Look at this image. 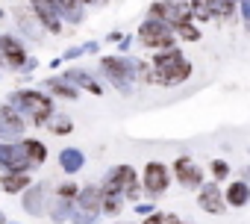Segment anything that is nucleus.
Here are the masks:
<instances>
[{
    "mask_svg": "<svg viewBox=\"0 0 250 224\" xmlns=\"http://www.w3.org/2000/svg\"><path fill=\"white\" fill-rule=\"evenodd\" d=\"M6 103H12L15 109L27 112L30 124H36V127H47L50 118L56 115V106H53L50 94H44V91H39V89H21V91H12V94L6 97Z\"/></svg>",
    "mask_w": 250,
    "mask_h": 224,
    "instance_id": "nucleus-1",
    "label": "nucleus"
},
{
    "mask_svg": "<svg viewBox=\"0 0 250 224\" xmlns=\"http://www.w3.org/2000/svg\"><path fill=\"white\" fill-rule=\"evenodd\" d=\"M153 83L156 86H180L191 77V62L180 53V47L153 53Z\"/></svg>",
    "mask_w": 250,
    "mask_h": 224,
    "instance_id": "nucleus-2",
    "label": "nucleus"
},
{
    "mask_svg": "<svg viewBox=\"0 0 250 224\" xmlns=\"http://www.w3.org/2000/svg\"><path fill=\"white\" fill-rule=\"evenodd\" d=\"M100 71L106 74V80L121 91V94H130L133 83H136V59L115 53V56H100Z\"/></svg>",
    "mask_w": 250,
    "mask_h": 224,
    "instance_id": "nucleus-3",
    "label": "nucleus"
},
{
    "mask_svg": "<svg viewBox=\"0 0 250 224\" xmlns=\"http://www.w3.org/2000/svg\"><path fill=\"white\" fill-rule=\"evenodd\" d=\"M136 42L142 45V47H147V50H153V53H162V50H171V47H177V33H174V27L171 24H162V21H145L142 27H139V36H136Z\"/></svg>",
    "mask_w": 250,
    "mask_h": 224,
    "instance_id": "nucleus-4",
    "label": "nucleus"
},
{
    "mask_svg": "<svg viewBox=\"0 0 250 224\" xmlns=\"http://www.w3.org/2000/svg\"><path fill=\"white\" fill-rule=\"evenodd\" d=\"M171 174H174V171H171L165 162H159V159L145 162V171H142V186H145V192H147L150 198L165 195L168 186H171Z\"/></svg>",
    "mask_w": 250,
    "mask_h": 224,
    "instance_id": "nucleus-5",
    "label": "nucleus"
},
{
    "mask_svg": "<svg viewBox=\"0 0 250 224\" xmlns=\"http://www.w3.org/2000/svg\"><path fill=\"white\" fill-rule=\"evenodd\" d=\"M27 130V118L21 115V109H15L12 103L0 106V142H21Z\"/></svg>",
    "mask_w": 250,
    "mask_h": 224,
    "instance_id": "nucleus-6",
    "label": "nucleus"
},
{
    "mask_svg": "<svg viewBox=\"0 0 250 224\" xmlns=\"http://www.w3.org/2000/svg\"><path fill=\"white\" fill-rule=\"evenodd\" d=\"M133 183H139L136 180V168L133 165H112L109 171H106V177H103V195H124Z\"/></svg>",
    "mask_w": 250,
    "mask_h": 224,
    "instance_id": "nucleus-7",
    "label": "nucleus"
},
{
    "mask_svg": "<svg viewBox=\"0 0 250 224\" xmlns=\"http://www.w3.org/2000/svg\"><path fill=\"white\" fill-rule=\"evenodd\" d=\"M30 9L50 36H62V12L53 6V0H30Z\"/></svg>",
    "mask_w": 250,
    "mask_h": 224,
    "instance_id": "nucleus-8",
    "label": "nucleus"
},
{
    "mask_svg": "<svg viewBox=\"0 0 250 224\" xmlns=\"http://www.w3.org/2000/svg\"><path fill=\"white\" fill-rule=\"evenodd\" d=\"M0 56H3V65H9L12 71H24L27 62H30V56L24 50V42L9 36V33L0 36Z\"/></svg>",
    "mask_w": 250,
    "mask_h": 224,
    "instance_id": "nucleus-9",
    "label": "nucleus"
},
{
    "mask_svg": "<svg viewBox=\"0 0 250 224\" xmlns=\"http://www.w3.org/2000/svg\"><path fill=\"white\" fill-rule=\"evenodd\" d=\"M171 171H174V177H177V183L183 189H200L203 186V168L191 157H177Z\"/></svg>",
    "mask_w": 250,
    "mask_h": 224,
    "instance_id": "nucleus-10",
    "label": "nucleus"
},
{
    "mask_svg": "<svg viewBox=\"0 0 250 224\" xmlns=\"http://www.w3.org/2000/svg\"><path fill=\"white\" fill-rule=\"evenodd\" d=\"M33 162L27 159L21 142H0V171H30Z\"/></svg>",
    "mask_w": 250,
    "mask_h": 224,
    "instance_id": "nucleus-11",
    "label": "nucleus"
},
{
    "mask_svg": "<svg viewBox=\"0 0 250 224\" xmlns=\"http://www.w3.org/2000/svg\"><path fill=\"white\" fill-rule=\"evenodd\" d=\"M224 189L218 186V180H212V183H203L200 189H197V206L203 209V212H209V215H221L224 212Z\"/></svg>",
    "mask_w": 250,
    "mask_h": 224,
    "instance_id": "nucleus-12",
    "label": "nucleus"
},
{
    "mask_svg": "<svg viewBox=\"0 0 250 224\" xmlns=\"http://www.w3.org/2000/svg\"><path fill=\"white\" fill-rule=\"evenodd\" d=\"M47 192H50L47 180H44V183H33V186L24 192V209H27L30 215L47 212Z\"/></svg>",
    "mask_w": 250,
    "mask_h": 224,
    "instance_id": "nucleus-13",
    "label": "nucleus"
},
{
    "mask_svg": "<svg viewBox=\"0 0 250 224\" xmlns=\"http://www.w3.org/2000/svg\"><path fill=\"white\" fill-rule=\"evenodd\" d=\"M30 186H33L30 171H6V174H0V189H3L6 195H24Z\"/></svg>",
    "mask_w": 250,
    "mask_h": 224,
    "instance_id": "nucleus-14",
    "label": "nucleus"
},
{
    "mask_svg": "<svg viewBox=\"0 0 250 224\" xmlns=\"http://www.w3.org/2000/svg\"><path fill=\"white\" fill-rule=\"evenodd\" d=\"M62 77H65L68 83H74L77 89H85V91H91V94H97V97L106 91V89H103V86H100L88 71H83V68H65V74H62Z\"/></svg>",
    "mask_w": 250,
    "mask_h": 224,
    "instance_id": "nucleus-15",
    "label": "nucleus"
},
{
    "mask_svg": "<svg viewBox=\"0 0 250 224\" xmlns=\"http://www.w3.org/2000/svg\"><path fill=\"white\" fill-rule=\"evenodd\" d=\"M224 201H227V206H247V203H250V183H247V180H232V183H227Z\"/></svg>",
    "mask_w": 250,
    "mask_h": 224,
    "instance_id": "nucleus-16",
    "label": "nucleus"
},
{
    "mask_svg": "<svg viewBox=\"0 0 250 224\" xmlns=\"http://www.w3.org/2000/svg\"><path fill=\"white\" fill-rule=\"evenodd\" d=\"M83 165H85V154L80 148H62L59 151V168L65 174H77V171H83Z\"/></svg>",
    "mask_w": 250,
    "mask_h": 224,
    "instance_id": "nucleus-17",
    "label": "nucleus"
},
{
    "mask_svg": "<svg viewBox=\"0 0 250 224\" xmlns=\"http://www.w3.org/2000/svg\"><path fill=\"white\" fill-rule=\"evenodd\" d=\"M100 203H103V189L100 186H83L80 195H77V206L85 209V212H100Z\"/></svg>",
    "mask_w": 250,
    "mask_h": 224,
    "instance_id": "nucleus-18",
    "label": "nucleus"
},
{
    "mask_svg": "<svg viewBox=\"0 0 250 224\" xmlns=\"http://www.w3.org/2000/svg\"><path fill=\"white\" fill-rule=\"evenodd\" d=\"M15 21H18V27H21V33H24L27 39H33V42H39V36L44 33V27L39 24V18H36L33 12H24V9H15Z\"/></svg>",
    "mask_w": 250,
    "mask_h": 224,
    "instance_id": "nucleus-19",
    "label": "nucleus"
},
{
    "mask_svg": "<svg viewBox=\"0 0 250 224\" xmlns=\"http://www.w3.org/2000/svg\"><path fill=\"white\" fill-rule=\"evenodd\" d=\"M21 148H24L27 159L33 162V168H39V165H44V162H47V145H44V142H39V139L27 136V139H21Z\"/></svg>",
    "mask_w": 250,
    "mask_h": 224,
    "instance_id": "nucleus-20",
    "label": "nucleus"
},
{
    "mask_svg": "<svg viewBox=\"0 0 250 224\" xmlns=\"http://www.w3.org/2000/svg\"><path fill=\"white\" fill-rule=\"evenodd\" d=\"M44 89H50V94L65 97V100H77V97H80V89H77L74 83H68L65 77H50V80H44Z\"/></svg>",
    "mask_w": 250,
    "mask_h": 224,
    "instance_id": "nucleus-21",
    "label": "nucleus"
},
{
    "mask_svg": "<svg viewBox=\"0 0 250 224\" xmlns=\"http://www.w3.org/2000/svg\"><path fill=\"white\" fill-rule=\"evenodd\" d=\"M53 6L62 12V18H68L71 24H80L85 18V6H83V0H53Z\"/></svg>",
    "mask_w": 250,
    "mask_h": 224,
    "instance_id": "nucleus-22",
    "label": "nucleus"
},
{
    "mask_svg": "<svg viewBox=\"0 0 250 224\" xmlns=\"http://www.w3.org/2000/svg\"><path fill=\"white\" fill-rule=\"evenodd\" d=\"M174 33H177L180 42H200V27H197L194 21H180V24H174Z\"/></svg>",
    "mask_w": 250,
    "mask_h": 224,
    "instance_id": "nucleus-23",
    "label": "nucleus"
},
{
    "mask_svg": "<svg viewBox=\"0 0 250 224\" xmlns=\"http://www.w3.org/2000/svg\"><path fill=\"white\" fill-rule=\"evenodd\" d=\"M47 127H50V130H53V133H56V136H68V133H71V130H74V121H71V118H68V115H59V118H56V115H53V118H50V124H47Z\"/></svg>",
    "mask_w": 250,
    "mask_h": 224,
    "instance_id": "nucleus-24",
    "label": "nucleus"
},
{
    "mask_svg": "<svg viewBox=\"0 0 250 224\" xmlns=\"http://www.w3.org/2000/svg\"><path fill=\"white\" fill-rule=\"evenodd\" d=\"M229 171H232V168H229L227 159H212V177H215L218 183H224V180L229 177Z\"/></svg>",
    "mask_w": 250,
    "mask_h": 224,
    "instance_id": "nucleus-25",
    "label": "nucleus"
},
{
    "mask_svg": "<svg viewBox=\"0 0 250 224\" xmlns=\"http://www.w3.org/2000/svg\"><path fill=\"white\" fill-rule=\"evenodd\" d=\"M56 195H59V198H68V201H77L80 186H77L74 180H65V183H59V186H56Z\"/></svg>",
    "mask_w": 250,
    "mask_h": 224,
    "instance_id": "nucleus-26",
    "label": "nucleus"
},
{
    "mask_svg": "<svg viewBox=\"0 0 250 224\" xmlns=\"http://www.w3.org/2000/svg\"><path fill=\"white\" fill-rule=\"evenodd\" d=\"M145 224H168V215H165V212H159V209H156V212H153V215H147V218H145Z\"/></svg>",
    "mask_w": 250,
    "mask_h": 224,
    "instance_id": "nucleus-27",
    "label": "nucleus"
},
{
    "mask_svg": "<svg viewBox=\"0 0 250 224\" xmlns=\"http://www.w3.org/2000/svg\"><path fill=\"white\" fill-rule=\"evenodd\" d=\"M85 50H83V45H77V47H71V50H65V56L62 59H77V56H83Z\"/></svg>",
    "mask_w": 250,
    "mask_h": 224,
    "instance_id": "nucleus-28",
    "label": "nucleus"
},
{
    "mask_svg": "<svg viewBox=\"0 0 250 224\" xmlns=\"http://www.w3.org/2000/svg\"><path fill=\"white\" fill-rule=\"evenodd\" d=\"M136 212H142V215H153L156 206H153V203H136Z\"/></svg>",
    "mask_w": 250,
    "mask_h": 224,
    "instance_id": "nucleus-29",
    "label": "nucleus"
},
{
    "mask_svg": "<svg viewBox=\"0 0 250 224\" xmlns=\"http://www.w3.org/2000/svg\"><path fill=\"white\" fill-rule=\"evenodd\" d=\"M133 42H136L133 36H124V42H118V50H121V53H124V50H130V47H133Z\"/></svg>",
    "mask_w": 250,
    "mask_h": 224,
    "instance_id": "nucleus-30",
    "label": "nucleus"
},
{
    "mask_svg": "<svg viewBox=\"0 0 250 224\" xmlns=\"http://www.w3.org/2000/svg\"><path fill=\"white\" fill-rule=\"evenodd\" d=\"M241 15H244V24L250 21V0H241Z\"/></svg>",
    "mask_w": 250,
    "mask_h": 224,
    "instance_id": "nucleus-31",
    "label": "nucleus"
},
{
    "mask_svg": "<svg viewBox=\"0 0 250 224\" xmlns=\"http://www.w3.org/2000/svg\"><path fill=\"white\" fill-rule=\"evenodd\" d=\"M106 42H124V33H118V30H112V33L106 36Z\"/></svg>",
    "mask_w": 250,
    "mask_h": 224,
    "instance_id": "nucleus-32",
    "label": "nucleus"
},
{
    "mask_svg": "<svg viewBox=\"0 0 250 224\" xmlns=\"http://www.w3.org/2000/svg\"><path fill=\"white\" fill-rule=\"evenodd\" d=\"M165 3H191V0H165Z\"/></svg>",
    "mask_w": 250,
    "mask_h": 224,
    "instance_id": "nucleus-33",
    "label": "nucleus"
},
{
    "mask_svg": "<svg viewBox=\"0 0 250 224\" xmlns=\"http://www.w3.org/2000/svg\"><path fill=\"white\" fill-rule=\"evenodd\" d=\"M97 3V0H83V6H94Z\"/></svg>",
    "mask_w": 250,
    "mask_h": 224,
    "instance_id": "nucleus-34",
    "label": "nucleus"
},
{
    "mask_svg": "<svg viewBox=\"0 0 250 224\" xmlns=\"http://www.w3.org/2000/svg\"><path fill=\"white\" fill-rule=\"evenodd\" d=\"M3 18H6V12H3V9H0V21H3Z\"/></svg>",
    "mask_w": 250,
    "mask_h": 224,
    "instance_id": "nucleus-35",
    "label": "nucleus"
},
{
    "mask_svg": "<svg viewBox=\"0 0 250 224\" xmlns=\"http://www.w3.org/2000/svg\"><path fill=\"white\" fill-rule=\"evenodd\" d=\"M0 65H3V56H0Z\"/></svg>",
    "mask_w": 250,
    "mask_h": 224,
    "instance_id": "nucleus-36",
    "label": "nucleus"
},
{
    "mask_svg": "<svg viewBox=\"0 0 250 224\" xmlns=\"http://www.w3.org/2000/svg\"><path fill=\"white\" fill-rule=\"evenodd\" d=\"M247 154H250V151H247Z\"/></svg>",
    "mask_w": 250,
    "mask_h": 224,
    "instance_id": "nucleus-37",
    "label": "nucleus"
}]
</instances>
